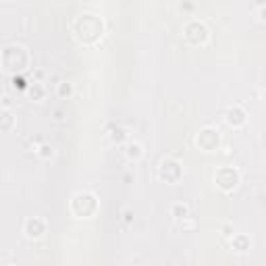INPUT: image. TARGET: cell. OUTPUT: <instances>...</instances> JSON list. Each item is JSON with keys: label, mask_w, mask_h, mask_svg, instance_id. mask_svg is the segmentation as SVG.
<instances>
[{"label": "cell", "mask_w": 266, "mask_h": 266, "mask_svg": "<svg viewBox=\"0 0 266 266\" xmlns=\"http://www.w3.org/2000/svg\"><path fill=\"white\" fill-rule=\"evenodd\" d=\"M71 31L81 44H96L104 33V21L94 13H81L73 19Z\"/></svg>", "instance_id": "obj_1"}, {"label": "cell", "mask_w": 266, "mask_h": 266, "mask_svg": "<svg viewBox=\"0 0 266 266\" xmlns=\"http://www.w3.org/2000/svg\"><path fill=\"white\" fill-rule=\"evenodd\" d=\"M0 63L9 73H21L29 67V52L21 44H9L0 52Z\"/></svg>", "instance_id": "obj_2"}, {"label": "cell", "mask_w": 266, "mask_h": 266, "mask_svg": "<svg viewBox=\"0 0 266 266\" xmlns=\"http://www.w3.org/2000/svg\"><path fill=\"white\" fill-rule=\"evenodd\" d=\"M71 212L77 218H92L98 212V198L92 192H79L71 198Z\"/></svg>", "instance_id": "obj_3"}, {"label": "cell", "mask_w": 266, "mask_h": 266, "mask_svg": "<svg viewBox=\"0 0 266 266\" xmlns=\"http://www.w3.org/2000/svg\"><path fill=\"white\" fill-rule=\"evenodd\" d=\"M183 37L189 46H206L210 40V29L200 19H189L183 27Z\"/></svg>", "instance_id": "obj_4"}, {"label": "cell", "mask_w": 266, "mask_h": 266, "mask_svg": "<svg viewBox=\"0 0 266 266\" xmlns=\"http://www.w3.org/2000/svg\"><path fill=\"white\" fill-rule=\"evenodd\" d=\"M214 183H216V187L220 189V192H225V194L235 192V189L239 187V183H241L239 168H235V166H220L214 173Z\"/></svg>", "instance_id": "obj_5"}, {"label": "cell", "mask_w": 266, "mask_h": 266, "mask_svg": "<svg viewBox=\"0 0 266 266\" xmlns=\"http://www.w3.org/2000/svg\"><path fill=\"white\" fill-rule=\"evenodd\" d=\"M158 177H160V181H166V183H170V185L179 183L181 177H183V166H181V162L175 160V158H170V156L162 158L160 164H158Z\"/></svg>", "instance_id": "obj_6"}, {"label": "cell", "mask_w": 266, "mask_h": 266, "mask_svg": "<svg viewBox=\"0 0 266 266\" xmlns=\"http://www.w3.org/2000/svg\"><path fill=\"white\" fill-rule=\"evenodd\" d=\"M196 146L202 150V152H214L218 150L220 146V133L216 127H210V125H206L198 131V136H196Z\"/></svg>", "instance_id": "obj_7"}, {"label": "cell", "mask_w": 266, "mask_h": 266, "mask_svg": "<svg viewBox=\"0 0 266 266\" xmlns=\"http://www.w3.org/2000/svg\"><path fill=\"white\" fill-rule=\"evenodd\" d=\"M46 220L44 218H40V216H29V218H25V223H23V233H25V237L27 239H33V241H37V239H42L44 235H46Z\"/></svg>", "instance_id": "obj_8"}, {"label": "cell", "mask_w": 266, "mask_h": 266, "mask_svg": "<svg viewBox=\"0 0 266 266\" xmlns=\"http://www.w3.org/2000/svg\"><path fill=\"white\" fill-rule=\"evenodd\" d=\"M245 121H248V112H245V108L241 104H231L229 108L225 110V123L229 125L231 129L243 127Z\"/></svg>", "instance_id": "obj_9"}, {"label": "cell", "mask_w": 266, "mask_h": 266, "mask_svg": "<svg viewBox=\"0 0 266 266\" xmlns=\"http://www.w3.org/2000/svg\"><path fill=\"white\" fill-rule=\"evenodd\" d=\"M123 152H125V156L133 162H138L144 158V146L138 142V140H129L125 146H123Z\"/></svg>", "instance_id": "obj_10"}, {"label": "cell", "mask_w": 266, "mask_h": 266, "mask_svg": "<svg viewBox=\"0 0 266 266\" xmlns=\"http://www.w3.org/2000/svg\"><path fill=\"white\" fill-rule=\"evenodd\" d=\"M231 248L237 252V254H245L250 250V237L245 233H233L231 235Z\"/></svg>", "instance_id": "obj_11"}, {"label": "cell", "mask_w": 266, "mask_h": 266, "mask_svg": "<svg viewBox=\"0 0 266 266\" xmlns=\"http://www.w3.org/2000/svg\"><path fill=\"white\" fill-rule=\"evenodd\" d=\"M15 115L9 108H0V131H11L15 127Z\"/></svg>", "instance_id": "obj_12"}, {"label": "cell", "mask_w": 266, "mask_h": 266, "mask_svg": "<svg viewBox=\"0 0 266 266\" xmlns=\"http://www.w3.org/2000/svg\"><path fill=\"white\" fill-rule=\"evenodd\" d=\"M170 216L177 218V220H183L189 216V206L183 204V202H175V204H170Z\"/></svg>", "instance_id": "obj_13"}, {"label": "cell", "mask_w": 266, "mask_h": 266, "mask_svg": "<svg viewBox=\"0 0 266 266\" xmlns=\"http://www.w3.org/2000/svg\"><path fill=\"white\" fill-rule=\"evenodd\" d=\"M25 92H27V96H29L31 100H35V102L44 100V96H46V90H44L42 83H31V85L25 87Z\"/></svg>", "instance_id": "obj_14"}, {"label": "cell", "mask_w": 266, "mask_h": 266, "mask_svg": "<svg viewBox=\"0 0 266 266\" xmlns=\"http://www.w3.org/2000/svg\"><path fill=\"white\" fill-rule=\"evenodd\" d=\"M56 94H59V98H71L73 96V83L71 81H61L56 85Z\"/></svg>", "instance_id": "obj_15"}, {"label": "cell", "mask_w": 266, "mask_h": 266, "mask_svg": "<svg viewBox=\"0 0 266 266\" xmlns=\"http://www.w3.org/2000/svg\"><path fill=\"white\" fill-rule=\"evenodd\" d=\"M35 152H37V154H40L42 158H50V156L54 154V152H52V146H48V144H42L40 150H35Z\"/></svg>", "instance_id": "obj_16"}, {"label": "cell", "mask_w": 266, "mask_h": 266, "mask_svg": "<svg viewBox=\"0 0 266 266\" xmlns=\"http://www.w3.org/2000/svg\"><path fill=\"white\" fill-rule=\"evenodd\" d=\"M223 235L231 239V235H233V227H231V225H225V227H223Z\"/></svg>", "instance_id": "obj_17"}, {"label": "cell", "mask_w": 266, "mask_h": 266, "mask_svg": "<svg viewBox=\"0 0 266 266\" xmlns=\"http://www.w3.org/2000/svg\"><path fill=\"white\" fill-rule=\"evenodd\" d=\"M123 216H125L123 220L129 225V223H131V210H129V208H125V210H123Z\"/></svg>", "instance_id": "obj_18"}, {"label": "cell", "mask_w": 266, "mask_h": 266, "mask_svg": "<svg viewBox=\"0 0 266 266\" xmlns=\"http://www.w3.org/2000/svg\"><path fill=\"white\" fill-rule=\"evenodd\" d=\"M13 83H15V87L19 85V87H25V81L21 79V77H13Z\"/></svg>", "instance_id": "obj_19"}]
</instances>
